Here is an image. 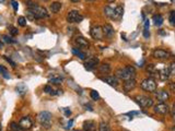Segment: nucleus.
<instances>
[{"label": "nucleus", "mask_w": 175, "mask_h": 131, "mask_svg": "<svg viewBox=\"0 0 175 131\" xmlns=\"http://www.w3.org/2000/svg\"><path fill=\"white\" fill-rule=\"evenodd\" d=\"M25 3L27 6V10H26L27 16L31 20H40V19H44L48 16V13L45 8L37 6L36 3L32 2L31 0H27Z\"/></svg>", "instance_id": "1"}, {"label": "nucleus", "mask_w": 175, "mask_h": 131, "mask_svg": "<svg viewBox=\"0 0 175 131\" xmlns=\"http://www.w3.org/2000/svg\"><path fill=\"white\" fill-rule=\"evenodd\" d=\"M136 70L133 66H127L125 68H119L115 71V77L117 79H121V80H130V79H135Z\"/></svg>", "instance_id": "2"}, {"label": "nucleus", "mask_w": 175, "mask_h": 131, "mask_svg": "<svg viewBox=\"0 0 175 131\" xmlns=\"http://www.w3.org/2000/svg\"><path fill=\"white\" fill-rule=\"evenodd\" d=\"M104 13H105L106 16H108L112 20H119L123 16L124 8L123 6H117L115 8L107 6V7L104 8Z\"/></svg>", "instance_id": "3"}, {"label": "nucleus", "mask_w": 175, "mask_h": 131, "mask_svg": "<svg viewBox=\"0 0 175 131\" xmlns=\"http://www.w3.org/2000/svg\"><path fill=\"white\" fill-rule=\"evenodd\" d=\"M52 114L50 111H46V110H43L40 111V114L37 115V120L40 121V124H42L43 127H45V128H50L52 126Z\"/></svg>", "instance_id": "4"}, {"label": "nucleus", "mask_w": 175, "mask_h": 131, "mask_svg": "<svg viewBox=\"0 0 175 131\" xmlns=\"http://www.w3.org/2000/svg\"><path fill=\"white\" fill-rule=\"evenodd\" d=\"M135 101L140 107L142 108H149L153 105V101L151 100L150 97L148 96H144V95H138L135 97Z\"/></svg>", "instance_id": "5"}, {"label": "nucleus", "mask_w": 175, "mask_h": 131, "mask_svg": "<svg viewBox=\"0 0 175 131\" xmlns=\"http://www.w3.org/2000/svg\"><path fill=\"white\" fill-rule=\"evenodd\" d=\"M140 85H141V89L147 92H154L157 90V83L152 78L144 79Z\"/></svg>", "instance_id": "6"}, {"label": "nucleus", "mask_w": 175, "mask_h": 131, "mask_svg": "<svg viewBox=\"0 0 175 131\" xmlns=\"http://www.w3.org/2000/svg\"><path fill=\"white\" fill-rule=\"evenodd\" d=\"M83 20V16L77 10H70L67 14V22L69 23H79Z\"/></svg>", "instance_id": "7"}, {"label": "nucleus", "mask_w": 175, "mask_h": 131, "mask_svg": "<svg viewBox=\"0 0 175 131\" xmlns=\"http://www.w3.org/2000/svg\"><path fill=\"white\" fill-rule=\"evenodd\" d=\"M19 124H20V127L23 130H30L33 127V121H32V119L29 116H26V117L21 118L20 121H19Z\"/></svg>", "instance_id": "8"}, {"label": "nucleus", "mask_w": 175, "mask_h": 131, "mask_svg": "<svg viewBox=\"0 0 175 131\" xmlns=\"http://www.w3.org/2000/svg\"><path fill=\"white\" fill-rule=\"evenodd\" d=\"M91 36H92L94 40H102L103 38V29L99 25H95L91 29Z\"/></svg>", "instance_id": "9"}, {"label": "nucleus", "mask_w": 175, "mask_h": 131, "mask_svg": "<svg viewBox=\"0 0 175 131\" xmlns=\"http://www.w3.org/2000/svg\"><path fill=\"white\" fill-rule=\"evenodd\" d=\"M154 111L160 115H166L168 113H170V108H168V105L165 103H159L154 106Z\"/></svg>", "instance_id": "10"}, {"label": "nucleus", "mask_w": 175, "mask_h": 131, "mask_svg": "<svg viewBox=\"0 0 175 131\" xmlns=\"http://www.w3.org/2000/svg\"><path fill=\"white\" fill-rule=\"evenodd\" d=\"M152 56L155 58V59H168V57H170V53L166 50H164V49H154L152 53Z\"/></svg>", "instance_id": "11"}, {"label": "nucleus", "mask_w": 175, "mask_h": 131, "mask_svg": "<svg viewBox=\"0 0 175 131\" xmlns=\"http://www.w3.org/2000/svg\"><path fill=\"white\" fill-rule=\"evenodd\" d=\"M97 64H99V59L95 58V57H93V58H90V59L85 62L84 68L87 70H89V71H91V70H93L94 68H97Z\"/></svg>", "instance_id": "12"}, {"label": "nucleus", "mask_w": 175, "mask_h": 131, "mask_svg": "<svg viewBox=\"0 0 175 131\" xmlns=\"http://www.w3.org/2000/svg\"><path fill=\"white\" fill-rule=\"evenodd\" d=\"M136 87V81L135 79H130V80H126L125 82H124L123 84V87H124V91L125 92H130L131 90H134Z\"/></svg>", "instance_id": "13"}, {"label": "nucleus", "mask_w": 175, "mask_h": 131, "mask_svg": "<svg viewBox=\"0 0 175 131\" xmlns=\"http://www.w3.org/2000/svg\"><path fill=\"white\" fill-rule=\"evenodd\" d=\"M74 43H76L77 46L81 47V48H87V47H89V42H88V40H85L83 36H77L76 38H74Z\"/></svg>", "instance_id": "14"}, {"label": "nucleus", "mask_w": 175, "mask_h": 131, "mask_svg": "<svg viewBox=\"0 0 175 131\" xmlns=\"http://www.w3.org/2000/svg\"><path fill=\"white\" fill-rule=\"evenodd\" d=\"M102 81H104L105 83H107V84H110L111 87H116L117 85H118V79L116 78V77H111V76H108V77H103V78L101 79Z\"/></svg>", "instance_id": "15"}, {"label": "nucleus", "mask_w": 175, "mask_h": 131, "mask_svg": "<svg viewBox=\"0 0 175 131\" xmlns=\"http://www.w3.org/2000/svg\"><path fill=\"white\" fill-rule=\"evenodd\" d=\"M83 130L84 131H95L97 130V124L93 120H87L83 122Z\"/></svg>", "instance_id": "16"}, {"label": "nucleus", "mask_w": 175, "mask_h": 131, "mask_svg": "<svg viewBox=\"0 0 175 131\" xmlns=\"http://www.w3.org/2000/svg\"><path fill=\"white\" fill-rule=\"evenodd\" d=\"M103 34L106 36V37H113V35L115 34V31H114V27L112 26L111 24H105L103 27Z\"/></svg>", "instance_id": "17"}, {"label": "nucleus", "mask_w": 175, "mask_h": 131, "mask_svg": "<svg viewBox=\"0 0 175 131\" xmlns=\"http://www.w3.org/2000/svg\"><path fill=\"white\" fill-rule=\"evenodd\" d=\"M168 97H170V95H168V92L164 91V90H162V91L157 93V100L160 101V103H164L165 101L168 100Z\"/></svg>", "instance_id": "18"}, {"label": "nucleus", "mask_w": 175, "mask_h": 131, "mask_svg": "<svg viewBox=\"0 0 175 131\" xmlns=\"http://www.w3.org/2000/svg\"><path fill=\"white\" fill-rule=\"evenodd\" d=\"M99 71L103 74H107L111 72V66L108 63H102L101 66H99Z\"/></svg>", "instance_id": "19"}, {"label": "nucleus", "mask_w": 175, "mask_h": 131, "mask_svg": "<svg viewBox=\"0 0 175 131\" xmlns=\"http://www.w3.org/2000/svg\"><path fill=\"white\" fill-rule=\"evenodd\" d=\"M152 21L155 26H161V25L163 24V16H162L161 14H155V16H153Z\"/></svg>", "instance_id": "20"}, {"label": "nucleus", "mask_w": 175, "mask_h": 131, "mask_svg": "<svg viewBox=\"0 0 175 131\" xmlns=\"http://www.w3.org/2000/svg\"><path fill=\"white\" fill-rule=\"evenodd\" d=\"M60 9H61V3L58 2V1L53 2L52 5H50V11H52L53 13H58V12L60 11Z\"/></svg>", "instance_id": "21"}, {"label": "nucleus", "mask_w": 175, "mask_h": 131, "mask_svg": "<svg viewBox=\"0 0 175 131\" xmlns=\"http://www.w3.org/2000/svg\"><path fill=\"white\" fill-rule=\"evenodd\" d=\"M72 53L76 56H78L81 60H85V58H87L85 53H83V51H81V50H78V49H76V48H72Z\"/></svg>", "instance_id": "22"}, {"label": "nucleus", "mask_w": 175, "mask_h": 131, "mask_svg": "<svg viewBox=\"0 0 175 131\" xmlns=\"http://www.w3.org/2000/svg\"><path fill=\"white\" fill-rule=\"evenodd\" d=\"M10 130L11 131H23V129L20 127V124L18 122H11L10 124Z\"/></svg>", "instance_id": "23"}, {"label": "nucleus", "mask_w": 175, "mask_h": 131, "mask_svg": "<svg viewBox=\"0 0 175 131\" xmlns=\"http://www.w3.org/2000/svg\"><path fill=\"white\" fill-rule=\"evenodd\" d=\"M63 78H61V77H54V78H52L50 80V83H53V84H56V85H59V84H61V83H63Z\"/></svg>", "instance_id": "24"}, {"label": "nucleus", "mask_w": 175, "mask_h": 131, "mask_svg": "<svg viewBox=\"0 0 175 131\" xmlns=\"http://www.w3.org/2000/svg\"><path fill=\"white\" fill-rule=\"evenodd\" d=\"M168 76H170V71H168V69H165V68H164L159 74V77L162 79V80H166V79L168 78Z\"/></svg>", "instance_id": "25"}, {"label": "nucleus", "mask_w": 175, "mask_h": 131, "mask_svg": "<svg viewBox=\"0 0 175 131\" xmlns=\"http://www.w3.org/2000/svg\"><path fill=\"white\" fill-rule=\"evenodd\" d=\"M44 92H45V93H47V94H50V95H56V94H57L56 93L57 91H54L50 85H45V87H44Z\"/></svg>", "instance_id": "26"}, {"label": "nucleus", "mask_w": 175, "mask_h": 131, "mask_svg": "<svg viewBox=\"0 0 175 131\" xmlns=\"http://www.w3.org/2000/svg\"><path fill=\"white\" fill-rule=\"evenodd\" d=\"M0 74L5 79H10V76H9V73H8L7 69H6L5 67H2V66H0Z\"/></svg>", "instance_id": "27"}, {"label": "nucleus", "mask_w": 175, "mask_h": 131, "mask_svg": "<svg viewBox=\"0 0 175 131\" xmlns=\"http://www.w3.org/2000/svg\"><path fill=\"white\" fill-rule=\"evenodd\" d=\"M26 87H25L24 84H20V85H18L17 87V92H18L19 94H21V95H23V94L26 92Z\"/></svg>", "instance_id": "28"}, {"label": "nucleus", "mask_w": 175, "mask_h": 131, "mask_svg": "<svg viewBox=\"0 0 175 131\" xmlns=\"http://www.w3.org/2000/svg\"><path fill=\"white\" fill-rule=\"evenodd\" d=\"M18 23H19V25L20 26H22V27H24V26H26V19L24 18V16H19L18 18Z\"/></svg>", "instance_id": "29"}, {"label": "nucleus", "mask_w": 175, "mask_h": 131, "mask_svg": "<svg viewBox=\"0 0 175 131\" xmlns=\"http://www.w3.org/2000/svg\"><path fill=\"white\" fill-rule=\"evenodd\" d=\"M99 130L100 131H110V127H108V124H105V122H101L99 126Z\"/></svg>", "instance_id": "30"}, {"label": "nucleus", "mask_w": 175, "mask_h": 131, "mask_svg": "<svg viewBox=\"0 0 175 131\" xmlns=\"http://www.w3.org/2000/svg\"><path fill=\"white\" fill-rule=\"evenodd\" d=\"M8 29H9V31H10V34H11L12 36H16V35H18V29H17V27H14V26H12V25H10L9 27H8Z\"/></svg>", "instance_id": "31"}, {"label": "nucleus", "mask_w": 175, "mask_h": 131, "mask_svg": "<svg viewBox=\"0 0 175 131\" xmlns=\"http://www.w3.org/2000/svg\"><path fill=\"white\" fill-rule=\"evenodd\" d=\"M170 23L171 25H175V10L171 11L170 13Z\"/></svg>", "instance_id": "32"}, {"label": "nucleus", "mask_w": 175, "mask_h": 131, "mask_svg": "<svg viewBox=\"0 0 175 131\" xmlns=\"http://www.w3.org/2000/svg\"><path fill=\"white\" fill-rule=\"evenodd\" d=\"M168 71H170L171 76H175V61H173L170 64V68H168Z\"/></svg>", "instance_id": "33"}, {"label": "nucleus", "mask_w": 175, "mask_h": 131, "mask_svg": "<svg viewBox=\"0 0 175 131\" xmlns=\"http://www.w3.org/2000/svg\"><path fill=\"white\" fill-rule=\"evenodd\" d=\"M91 97L94 101H99L100 100V94L97 91H91Z\"/></svg>", "instance_id": "34"}, {"label": "nucleus", "mask_w": 175, "mask_h": 131, "mask_svg": "<svg viewBox=\"0 0 175 131\" xmlns=\"http://www.w3.org/2000/svg\"><path fill=\"white\" fill-rule=\"evenodd\" d=\"M11 6H12V8H13V10L14 11H18V9H19V3H18V1H16V0H11Z\"/></svg>", "instance_id": "35"}, {"label": "nucleus", "mask_w": 175, "mask_h": 131, "mask_svg": "<svg viewBox=\"0 0 175 131\" xmlns=\"http://www.w3.org/2000/svg\"><path fill=\"white\" fill-rule=\"evenodd\" d=\"M3 40H5L6 43H9V44H12V43H14V40H12L11 37H9L8 35H3Z\"/></svg>", "instance_id": "36"}, {"label": "nucleus", "mask_w": 175, "mask_h": 131, "mask_svg": "<svg viewBox=\"0 0 175 131\" xmlns=\"http://www.w3.org/2000/svg\"><path fill=\"white\" fill-rule=\"evenodd\" d=\"M147 71H148L149 73H153V72H154V64H149L148 68H147Z\"/></svg>", "instance_id": "37"}, {"label": "nucleus", "mask_w": 175, "mask_h": 131, "mask_svg": "<svg viewBox=\"0 0 175 131\" xmlns=\"http://www.w3.org/2000/svg\"><path fill=\"white\" fill-rule=\"evenodd\" d=\"M5 58H6V60H7L8 62H10V63H11V66H12V67H13V68H16V62H14V61H12V60L10 59V58L6 57V56H5Z\"/></svg>", "instance_id": "38"}, {"label": "nucleus", "mask_w": 175, "mask_h": 131, "mask_svg": "<svg viewBox=\"0 0 175 131\" xmlns=\"http://www.w3.org/2000/svg\"><path fill=\"white\" fill-rule=\"evenodd\" d=\"M170 89H171V91H172L173 93L175 94V83L174 82L170 83Z\"/></svg>", "instance_id": "39"}, {"label": "nucleus", "mask_w": 175, "mask_h": 131, "mask_svg": "<svg viewBox=\"0 0 175 131\" xmlns=\"http://www.w3.org/2000/svg\"><path fill=\"white\" fill-rule=\"evenodd\" d=\"M149 25H150L149 20H146V23H144V31H149Z\"/></svg>", "instance_id": "40"}, {"label": "nucleus", "mask_w": 175, "mask_h": 131, "mask_svg": "<svg viewBox=\"0 0 175 131\" xmlns=\"http://www.w3.org/2000/svg\"><path fill=\"white\" fill-rule=\"evenodd\" d=\"M64 111H65V114H66V116H70L71 115V110H70L69 108H64L63 109Z\"/></svg>", "instance_id": "41"}, {"label": "nucleus", "mask_w": 175, "mask_h": 131, "mask_svg": "<svg viewBox=\"0 0 175 131\" xmlns=\"http://www.w3.org/2000/svg\"><path fill=\"white\" fill-rule=\"evenodd\" d=\"M72 124H73V120H69V121H68V124H67V128L68 129H70L72 127Z\"/></svg>", "instance_id": "42"}, {"label": "nucleus", "mask_w": 175, "mask_h": 131, "mask_svg": "<svg viewBox=\"0 0 175 131\" xmlns=\"http://www.w3.org/2000/svg\"><path fill=\"white\" fill-rule=\"evenodd\" d=\"M171 115H172V118L175 120V110L174 109H172V111H171Z\"/></svg>", "instance_id": "43"}, {"label": "nucleus", "mask_w": 175, "mask_h": 131, "mask_svg": "<svg viewBox=\"0 0 175 131\" xmlns=\"http://www.w3.org/2000/svg\"><path fill=\"white\" fill-rule=\"evenodd\" d=\"M115 0H107V2H110V3H112V2H114Z\"/></svg>", "instance_id": "44"}, {"label": "nucleus", "mask_w": 175, "mask_h": 131, "mask_svg": "<svg viewBox=\"0 0 175 131\" xmlns=\"http://www.w3.org/2000/svg\"><path fill=\"white\" fill-rule=\"evenodd\" d=\"M71 1H72V2H78L79 0H71Z\"/></svg>", "instance_id": "45"}, {"label": "nucleus", "mask_w": 175, "mask_h": 131, "mask_svg": "<svg viewBox=\"0 0 175 131\" xmlns=\"http://www.w3.org/2000/svg\"><path fill=\"white\" fill-rule=\"evenodd\" d=\"M5 1H6V0H0V2H1V3H3Z\"/></svg>", "instance_id": "46"}, {"label": "nucleus", "mask_w": 175, "mask_h": 131, "mask_svg": "<svg viewBox=\"0 0 175 131\" xmlns=\"http://www.w3.org/2000/svg\"><path fill=\"white\" fill-rule=\"evenodd\" d=\"M173 109H174V110H175V103H174V104H173Z\"/></svg>", "instance_id": "47"}, {"label": "nucleus", "mask_w": 175, "mask_h": 131, "mask_svg": "<svg viewBox=\"0 0 175 131\" xmlns=\"http://www.w3.org/2000/svg\"><path fill=\"white\" fill-rule=\"evenodd\" d=\"M172 131H175V126H174V127H173V128H172Z\"/></svg>", "instance_id": "48"}, {"label": "nucleus", "mask_w": 175, "mask_h": 131, "mask_svg": "<svg viewBox=\"0 0 175 131\" xmlns=\"http://www.w3.org/2000/svg\"><path fill=\"white\" fill-rule=\"evenodd\" d=\"M87 1H94V0H87Z\"/></svg>", "instance_id": "49"}, {"label": "nucleus", "mask_w": 175, "mask_h": 131, "mask_svg": "<svg viewBox=\"0 0 175 131\" xmlns=\"http://www.w3.org/2000/svg\"><path fill=\"white\" fill-rule=\"evenodd\" d=\"M0 131H1V124H0Z\"/></svg>", "instance_id": "50"}]
</instances>
